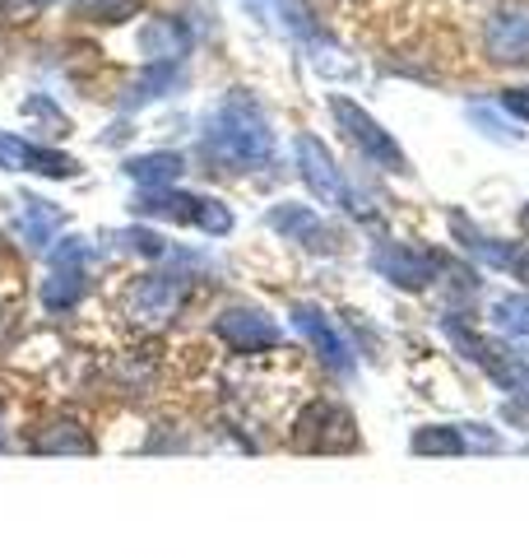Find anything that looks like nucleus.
<instances>
[{"mask_svg":"<svg viewBox=\"0 0 529 558\" xmlns=\"http://www.w3.org/2000/svg\"><path fill=\"white\" fill-rule=\"evenodd\" d=\"M200 154L223 172H246V168H270L279 154V140L260 102L246 89H233L205 112Z\"/></svg>","mask_w":529,"mask_h":558,"instance_id":"1","label":"nucleus"},{"mask_svg":"<svg viewBox=\"0 0 529 558\" xmlns=\"http://www.w3.org/2000/svg\"><path fill=\"white\" fill-rule=\"evenodd\" d=\"M131 215L190 223V229H200L209 238H227V233H233V209H227L223 201L190 196V191H176V186H139V196L131 201Z\"/></svg>","mask_w":529,"mask_h":558,"instance_id":"2","label":"nucleus"},{"mask_svg":"<svg viewBox=\"0 0 529 558\" xmlns=\"http://www.w3.org/2000/svg\"><path fill=\"white\" fill-rule=\"evenodd\" d=\"M441 330H446V340L460 349V354L473 363V368H483L492 381H497L502 391H529V373L520 354H510L506 340H492V336H473V330L460 322V317H441Z\"/></svg>","mask_w":529,"mask_h":558,"instance_id":"3","label":"nucleus"},{"mask_svg":"<svg viewBox=\"0 0 529 558\" xmlns=\"http://www.w3.org/2000/svg\"><path fill=\"white\" fill-rule=\"evenodd\" d=\"M330 112H334V121H340L344 140L362 154L367 163H377V168H385V172H414V168H409V154L395 145V135L381 131V121H377L372 112H362L353 98L334 94V98H330Z\"/></svg>","mask_w":529,"mask_h":558,"instance_id":"4","label":"nucleus"},{"mask_svg":"<svg viewBox=\"0 0 529 558\" xmlns=\"http://www.w3.org/2000/svg\"><path fill=\"white\" fill-rule=\"evenodd\" d=\"M190 270L172 266V270H153V275H139L131 293H126V317L135 326H168L176 312L186 307V293H190Z\"/></svg>","mask_w":529,"mask_h":558,"instance_id":"5","label":"nucleus"},{"mask_svg":"<svg viewBox=\"0 0 529 558\" xmlns=\"http://www.w3.org/2000/svg\"><path fill=\"white\" fill-rule=\"evenodd\" d=\"M372 270L381 279H391L404 293H422L436 284V275L446 270V256L436 247H418V242H381L372 252Z\"/></svg>","mask_w":529,"mask_h":558,"instance_id":"6","label":"nucleus"},{"mask_svg":"<svg viewBox=\"0 0 529 558\" xmlns=\"http://www.w3.org/2000/svg\"><path fill=\"white\" fill-rule=\"evenodd\" d=\"M293 442L303 451H353L358 447V424L340 400H311V405L297 414Z\"/></svg>","mask_w":529,"mask_h":558,"instance_id":"7","label":"nucleus"},{"mask_svg":"<svg viewBox=\"0 0 529 558\" xmlns=\"http://www.w3.org/2000/svg\"><path fill=\"white\" fill-rule=\"evenodd\" d=\"M288 317H293V326L307 336V344L316 349V359H321L330 373L353 377V368H358V359H353V344L340 336V326H334L321 307H316V303H293Z\"/></svg>","mask_w":529,"mask_h":558,"instance_id":"8","label":"nucleus"},{"mask_svg":"<svg viewBox=\"0 0 529 558\" xmlns=\"http://www.w3.org/2000/svg\"><path fill=\"white\" fill-rule=\"evenodd\" d=\"M214 336H219L227 349H237V354H264V349H279V344H284V330H279V322L264 317L260 307H246V303L219 312Z\"/></svg>","mask_w":529,"mask_h":558,"instance_id":"9","label":"nucleus"},{"mask_svg":"<svg viewBox=\"0 0 529 558\" xmlns=\"http://www.w3.org/2000/svg\"><path fill=\"white\" fill-rule=\"evenodd\" d=\"M0 168L5 172H38V178H57L70 182L79 178V159L51 149V145H33V140L14 135V131H0Z\"/></svg>","mask_w":529,"mask_h":558,"instance_id":"10","label":"nucleus"},{"mask_svg":"<svg viewBox=\"0 0 529 558\" xmlns=\"http://www.w3.org/2000/svg\"><path fill=\"white\" fill-rule=\"evenodd\" d=\"M483 57L492 65H529V5H502L483 24Z\"/></svg>","mask_w":529,"mask_h":558,"instance_id":"11","label":"nucleus"},{"mask_svg":"<svg viewBox=\"0 0 529 558\" xmlns=\"http://www.w3.org/2000/svg\"><path fill=\"white\" fill-rule=\"evenodd\" d=\"M293 154H297V172H303V182L311 186L316 201H325V205H344L348 201L344 172H340V163L330 159V149L321 145V140H316V135H297Z\"/></svg>","mask_w":529,"mask_h":558,"instance_id":"12","label":"nucleus"},{"mask_svg":"<svg viewBox=\"0 0 529 558\" xmlns=\"http://www.w3.org/2000/svg\"><path fill=\"white\" fill-rule=\"evenodd\" d=\"M497 451L502 438L488 424H432L414 433V451L418 457H469V451Z\"/></svg>","mask_w":529,"mask_h":558,"instance_id":"13","label":"nucleus"},{"mask_svg":"<svg viewBox=\"0 0 529 558\" xmlns=\"http://www.w3.org/2000/svg\"><path fill=\"white\" fill-rule=\"evenodd\" d=\"M264 223H270L279 238H288V242H297V247H307V252H334L340 247V233L325 229V219L316 215L311 205L284 201V205H274L270 215H264Z\"/></svg>","mask_w":529,"mask_h":558,"instance_id":"14","label":"nucleus"},{"mask_svg":"<svg viewBox=\"0 0 529 558\" xmlns=\"http://www.w3.org/2000/svg\"><path fill=\"white\" fill-rule=\"evenodd\" d=\"M190 47H196V33H190L186 20H176V14H153L135 33V51L145 61H186Z\"/></svg>","mask_w":529,"mask_h":558,"instance_id":"15","label":"nucleus"},{"mask_svg":"<svg viewBox=\"0 0 529 558\" xmlns=\"http://www.w3.org/2000/svg\"><path fill=\"white\" fill-rule=\"evenodd\" d=\"M176 89H186V65L182 61H149L135 80H126L116 108L121 112H139V108H149V102H158V98H172Z\"/></svg>","mask_w":529,"mask_h":558,"instance_id":"16","label":"nucleus"},{"mask_svg":"<svg viewBox=\"0 0 529 558\" xmlns=\"http://www.w3.org/2000/svg\"><path fill=\"white\" fill-rule=\"evenodd\" d=\"M10 229H14V238H20L28 252H47L51 242L61 238V229H65V209L47 205V201H38V196H24V209L14 215Z\"/></svg>","mask_w":529,"mask_h":558,"instance_id":"17","label":"nucleus"},{"mask_svg":"<svg viewBox=\"0 0 529 558\" xmlns=\"http://www.w3.org/2000/svg\"><path fill=\"white\" fill-rule=\"evenodd\" d=\"M28 447L38 451V457H88L94 438H88V428L75 424V418H47V424L33 428Z\"/></svg>","mask_w":529,"mask_h":558,"instance_id":"18","label":"nucleus"},{"mask_svg":"<svg viewBox=\"0 0 529 558\" xmlns=\"http://www.w3.org/2000/svg\"><path fill=\"white\" fill-rule=\"evenodd\" d=\"M451 233H455V242H460L465 256L483 260V266H492V270H510V260H516V247H510V242H497L492 233L473 229L460 209H451Z\"/></svg>","mask_w":529,"mask_h":558,"instance_id":"19","label":"nucleus"},{"mask_svg":"<svg viewBox=\"0 0 529 558\" xmlns=\"http://www.w3.org/2000/svg\"><path fill=\"white\" fill-rule=\"evenodd\" d=\"M42 307L51 317H61V312H75L84 299H88V266H51L47 279H42Z\"/></svg>","mask_w":529,"mask_h":558,"instance_id":"20","label":"nucleus"},{"mask_svg":"<svg viewBox=\"0 0 529 558\" xmlns=\"http://www.w3.org/2000/svg\"><path fill=\"white\" fill-rule=\"evenodd\" d=\"M121 168H126V178L139 186H176L186 172V159L172 149H153V154H135V159H126Z\"/></svg>","mask_w":529,"mask_h":558,"instance_id":"21","label":"nucleus"},{"mask_svg":"<svg viewBox=\"0 0 529 558\" xmlns=\"http://www.w3.org/2000/svg\"><path fill=\"white\" fill-rule=\"evenodd\" d=\"M145 0H65L70 20L79 24H126L131 14H139Z\"/></svg>","mask_w":529,"mask_h":558,"instance_id":"22","label":"nucleus"},{"mask_svg":"<svg viewBox=\"0 0 529 558\" xmlns=\"http://www.w3.org/2000/svg\"><path fill=\"white\" fill-rule=\"evenodd\" d=\"M492 326L502 330L506 340H529V293H510L492 307Z\"/></svg>","mask_w":529,"mask_h":558,"instance_id":"23","label":"nucleus"},{"mask_svg":"<svg viewBox=\"0 0 529 558\" xmlns=\"http://www.w3.org/2000/svg\"><path fill=\"white\" fill-rule=\"evenodd\" d=\"M446 279H436L441 284V293H446V303H473L479 299V289H483V279H479V270H465V266H451L446 260V270H441Z\"/></svg>","mask_w":529,"mask_h":558,"instance_id":"24","label":"nucleus"},{"mask_svg":"<svg viewBox=\"0 0 529 558\" xmlns=\"http://www.w3.org/2000/svg\"><path fill=\"white\" fill-rule=\"evenodd\" d=\"M47 256H51V266H94V242L65 233V238L51 242Z\"/></svg>","mask_w":529,"mask_h":558,"instance_id":"25","label":"nucleus"},{"mask_svg":"<svg viewBox=\"0 0 529 558\" xmlns=\"http://www.w3.org/2000/svg\"><path fill=\"white\" fill-rule=\"evenodd\" d=\"M121 247H131V252H139V256H153V260H163V256L172 252L168 242H163V233L145 229V223H135V229L121 233Z\"/></svg>","mask_w":529,"mask_h":558,"instance_id":"26","label":"nucleus"},{"mask_svg":"<svg viewBox=\"0 0 529 558\" xmlns=\"http://www.w3.org/2000/svg\"><path fill=\"white\" fill-rule=\"evenodd\" d=\"M24 112H28V117H42V121H47V131L57 135V140H61V135H70V117H65V112H61V108H57V102H51L47 94H28Z\"/></svg>","mask_w":529,"mask_h":558,"instance_id":"27","label":"nucleus"},{"mask_svg":"<svg viewBox=\"0 0 529 558\" xmlns=\"http://www.w3.org/2000/svg\"><path fill=\"white\" fill-rule=\"evenodd\" d=\"M51 5V0H0V20L5 24H28Z\"/></svg>","mask_w":529,"mask_h":558,"instance_id":"28","label":"nucleus"},{"mask_svg":"<svg viewBox=\"0 0 529 558\" xmlns=\"http://www.w3.org/2000/svg\"><path fill=\"white\" fill-rule=\"evenodd\" d=\"M497 102H502V112H506V117L529 121V84H516V89H506Z\"/></svg>","mask_w":529,"mask_h":558,"instance_id":"29","label":"nucleus"},{"mask_svg":"<svg viewBox=\"0 0 529 558\" xmlns=\"http://www.w3.org/2000/svg\"><path fill=\"white\" fill-rule=\"evenodd\" d=\"M469 117H473V126H483V135H488V140H502V145H510V140H520L516 131H506V126H502V121H497V117H488L483 108H473Z\"/></svg>","mask_w":529,"mask_h":558,"instance_id":"30","label":"nucleus"},{"mask_svg":"<svg viewBox=\"0 0 529 558\" xmlns=\"http://www.w3.org/2000/svg\"><path fill=\"white\" fill-rule=\"evenodd\" d=\"M510 275L525 279V284H529V247H525V252H516V260H510Z\"/></svg>","mask_w":529,"mask_h":558,"instance_id":"31","label":"nucleus"},{"mask_svg":"<svg viewBox=\"0 0 529 558\" xmlns=\"http://www.w3.org/2000/svg\"><path fill=\"white\" fill-rule=\"evenodd\" d=\"M520 229H525V233H529V205H525V209H520Z\"/></svg>","mask_w":529,"mask_h":558,"instance_id":"32","label":"nucleus"},{"mask_svg":"<svg viewBox=\"0 0 529 558\" xmlns=\"http://www.w3.org/2000/svg\"><path fill=\"white\" fill-rule=\"evenodd\" d=\"M0 447H5V433H0Z\"/></svg>","mask_w":529,"mask_h":558,"instance_id":"33","label":"nucleus"}]
</instances>
